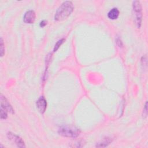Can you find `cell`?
Returning a JSON list of instances; mask_svg holds the SVG:
<instances>
[{"label":"cell","instance_id":"cell-1","mask_svg":"<svg viewBox=\"0 0 148 148\" xmlns=\"http://www.w3.org/2000/svg\"><path fill=\"white\" fill-rule=\"evenodd\" d=\"M73 8V5L71 1L64 2L57 9L54 16V20L59 21L66 19L72 13Z\"/></svg>","mask_w":148,"mask_h":148},{"label":"cell","instance_id":"cell-2","mask_svg":"<svg viewBox=\"0 0 148 148\" xmlns=\"http://www.w3.org/2000/svg\"><path fill=\"white\" fill-rule=\"evenodd\" d=\"M58 133L60 135L65 137L76 138L79 135L80 131L79 128L74 126L63 125L58 129Z\"/></svg>","mask_w":148,"mask_h":148},{"label":"cell","instance_id":"cell-3","mask_svg":"<svg viewBox=\"0 0 148 148\" xmlns=\"http://www.w3.org/2000/svg\"><path fill=\"white\" fill-rule=\"evenodd\" d=\"M132 12L135 24L138 28H140L142 24V6L139 1H135L132 2Z\"/></svg>","mask_w":148,"mask_h":148},{"label":"cell","instance_id":"cell-4","mask_svg":"<svg viewBox=\"0 0 148 148\" xmlns=\"http://www.w3.org/2000/svg\"><path fill=\"white\" fill-rule=\"evenodd\" d=\"M7 136H8V138H9V139H10L12 141H13V142H14L18 147H25L24 141L18 136L15 135L14 134H12L11 132H9L7 134Z\"/></svg>","mask_w":148,"mask_h":148},{"label":"cell","instance_id":"cell-5","mask_svg":"<svg viewBox=\"0 0 148 148\" xmlns=\"http://www.w3.org/2000/svg\"><path fill=\"white\" fill-rule=\"evenodd\" d=\"M36 108L38 111L43 114L45 112L47 108V102L44 97H40L36 102Z\"/></svg>","mask_w":148,"mask_h":148},{"label":"cell","instance_id":"cell-6","mask_svg":"<svg viewBox=\"0 0 148 148\" xmlns=\"http://www.w3.org/2000/svg\"><path fill=\"white\" fill-rule=\"evenodd\" d=\"M35 18L36 14L34 10H30L25 13L23 17V20L24 23L27 24H32L35 21Z\"/></svg>","mask_w":148,"mask_h":148},{"label":"cell","instance_id":"cell-7","mask_svg":"<svg viewBox=\"0 0 148 148\" xmlns=\"http://www.w3.org/2000/svg\"><path fill=\"white\" fill-rule=\"evenodd\" d=\"M1 108H3L7 112H9L11 113H14V110L13 109L12 106L8 102V101L6 99V98L3 96L2 94H1Z\"/></svg>","mask_w":148,"mask_h":148},{"label":"cell","instance_id":"cell-8","mask_svg":"<svg viewBox=\"0 0 148 148\" xmlns=\"http://www.w3.org/2000/svg\"><path fill=\"white\" fill-rule=\"evenodd\" d=\"M119 10L116 8H113L108 13V17L110 20H116L119 16Z\"/></svg>","mask_w":148,"mask_h":148},{"label":"cell","instance_id":"cell-9","mask_svg":"<svg viewBox=\"0 0 148 148\" xmlns=\"http://www.w3.org/2000/svg\"><path fill=\"white\" fill-rule=\"evenodd\" d=\"M112 138H108V137L105 138L101 142H100L98 144H97L96 147H106L112 142Z\"/></svg>","mask_w":148,"mask_h":148},{"label":"cell","instance_id":"cell-10","mask_svg":"<svg viewBox=\"0 0 148 148\" xmlns=\"http://www.w3.org/2000/svg\"><path fill=\"white\" fill-rule=\"evenodd\" d=\"M64 39H61L59 40L56 43V45H55V46H54V49H53V51H54V52L58 50V49L60 47V46L61 45V44L64 42Z\"/></svg>","mask_w":148,"mask_h":148},{"label":"cell","instance_id":"cell-11","mask_svg":"<svg viewBox=\"0 0 148 148\" xmlns=\"http://www.w3.org/2000/svg\"><path fill=\"white\" fill-rule=\"evenodd\" d=\"M8 117L7 111H6L3 108H1V119H6Z\"/></svg>","mask_w":148,"mask_h":148},{"label":"cell","instance_id":"cell-12","mask_svg":"<svg viewBox=\"0 0 148 148\" xmlns=\"http://www.w3.org/2000/svg\"><path fill=\"white\" fill-rule=\"evenodd\" d=\"M1 56L2 57L4 54L5 53V48H4V45H3V40L2 38H1Z\"/></svg>","mask_w":148,"mask_h":148},{"label":"cell","instance_id":"cell-13","mask_svg":"<svg viewBox=\"0 0 148 148\" xmlns=\"http://www.w3.org/2000/svg\"><path fill=\"white\" fill-rule=\"evenodd\" d=\"M147 102H146V103H145V109L143 110V116L145 117H146L147 116Z\"/></svg>","mask_w":148,"mask_h":148},{"label":"cell","instance_id":"cell-14","mask_svg":"<svg viewBox=\"0 0 148 148\" xmlns=\"http://www.w3.org/2000/svg\"><path fill=\"white\" fill-rule=\"evenodd\" d=\"M46 24H47V21H46V20H42V21L40 23L39 25H40V27H44L46 25Z\"/></svg>","mask_w":148,"mask_h":148}]
</instances>
